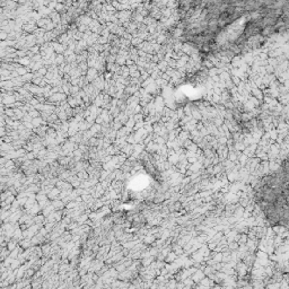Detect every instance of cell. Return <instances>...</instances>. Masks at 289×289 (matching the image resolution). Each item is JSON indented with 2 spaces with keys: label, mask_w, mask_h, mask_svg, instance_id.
Segmentation results:
<instances>
[{
  "label": "cell",
  "mask_w": 289,
  "mask_h": 289,
  "mask_svg": "<svg viewBox=\"0 0 289 289\" xmlns=\"http://www.w3.org/2000/svg\"><path fill=\"white\" fill-rule=\"evenodd\" d=\"M255 202L269 223L275 226L288 225V166H282L260 180L254 189Z\"/></svg>",
  "instance_id": "1"
}]
</instances>
